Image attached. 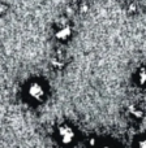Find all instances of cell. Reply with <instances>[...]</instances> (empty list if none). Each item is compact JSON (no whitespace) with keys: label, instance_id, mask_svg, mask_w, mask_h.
<instances>
[{"label":"cell","instance_id":"1","mask_svg":"<svg viewBox=\"0 0 146 148\" xmlns=\"http://www.w3.org/2000/svg\"><path fill=\"white\" fill-rule=\"evenodd\" d=\"M46 95V91H44V87L42 83L39 82H31L28 87V96L30 97L34 101H39L42 100Z\"/></svg>","mask_w":146,"mask_h":148},{"label":"cell","instance_id":"2","mask_svg":"<svg viewBox=\"0 0 146 148\" xmlns=\"http://www.w3.org/2000/svg\"><path fill=\"white\" fill-rule=\"evenodd\" d=\"M57 135H59L60 142H62L63 144H65V146L73 143L74 138H76V133H74V130L68 125L60 126L59 130H57Z\"/></svg>","mask_w":146,"mask_h":148},{"label":"cell","instance_id":"3","mask_svg":"<svg viewBox=\"0 0 146 148\" xmlns=\"http://www.w3.org/2000/svg\"><path fill=\"white\" fill-rule=\"evenodd\" d=\"M69 36H71V27L69 26H64V27H62L60 30L56 31V38L59 39V40H67Z\"/></svg>","mask_w":146,"mask_h":148},{"label":"cell","instance_id":"4","mask_svg":"<svg viewBox=\"0 0 146 148\" xmlns=\"http://www.w3.org/2000/svg\"><path fill=\"white\" fill-rule=\"evenodd\" d=\"M138 82L140 84H146V70H141L138 73Z\"/></svg>","mask_w":146,"mask_h":148},{"label":"cell","instance_id":"5","mask_svg":"<svg viewBox=\"0 0 146 148\" xmlns=\"http://www.w3.org/2000/svg\"><path fill=\"white\" fill-rule=\"evenodd\" d=\"M136 148H146V135L140 138L136 143Z\"/></svg>","mask_w":146,"mask_h":148},{"label":"cell","instance_id":"6","mask_svg":"<svg viewBox=\"0 0 146 148\" xmlns=\"http://www.w3.org/2000/svg\"><path fill=\"white\" fill-rule=\"evenodd\" d=\"M131 114L134 116L136 118H141L142 117V112L140 109H137V108H134V107L131 108Z\"/></svg>","mask_w":146,"mask_h":148},{"label":"cell","instance_id":"7","mask_svg":"<svg viewBox=\"0 0 146 148\" xmlns=\"http://www.w3.org/2000/svg\"><path fill=\"white\" fill-rule=\"evenodd\" d=\"M100 148H116V147H113V146H111V144H103Z\"/></svg>","mask_w":146,"mask_h":148}]
</instances>
